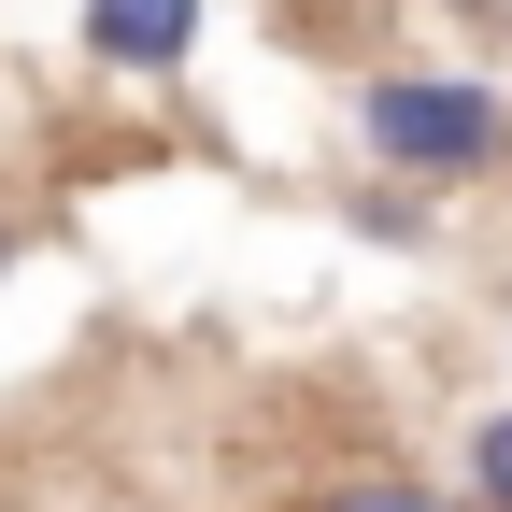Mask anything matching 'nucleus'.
Instances as JSON below:
<instances>
[{
  "mask_svg": "<svg viewBox=\"0 0 512 512\" xmlns=\"http://www.w3.org/2000/svg\"><path fill=\"white\" fill-rule=\"evenodd\" d=\"M86 57H100V72L171 86L185 57H200V0H86Z\"/></svg>",
  "mask_w": 512,
  "mask_h": 512,
  "instance_id": "obj_2",
  "label": "nucleus"
},
{
  "mask_svg": "<svg viewBox=\"0 0 512 512\" xmlns=\"http://www.w3.org/2000/svg\"><path fill=\"white\" fill-rule=\"evenodd\" d=\"M356 228H370V242H427V200H413V185H384V200H356Z\"/></svg>",
  "mask_w": 512,
  "mask_h": 512,
  "instance_id": "obj_4",
  "label": "nucleus"
},
{
  "mask_svg": "<svg viewBox=\"0 0 512 512\" xmlns=\"http://www.w3.org/2000/svg\"><path fill=\"white\" fill-rule=\"evenodd\" d=\"M470 512H512V413L470 427Z\"/></svg>",
  "mask_w": 512,
  "mask_h": 512,
  "instance_id": "obj_3",
  "label": "nucleus"
},
{
  "mask_svg": "<svg viewBox=\"0 0 512 512\" xmlns=\"http://www.w3.org/2000/svg\"><path fill=\"white\" fill-rule=\"evenodd\" d=\"M0 256H15V228H0Z\"/></svg>",
  "mask_w": 512,
  "mask_h": 512,
  "instance_id": "obj_7",
  "label": "nucleus"
},
{
  "mask_svg": "<svg viewBox=\"0 0 512 512\" xmlns=\"http://www.w3.org/2000/svg\"><path fill=\"white\" fill-rule=\"evenodd\" d=\"M441 15H470V29H512V0H441Z\"/></svg>",
  "mask_w": 512,
  "mask_h": 512,
  "instance_id": "obj_6",
  "label": "nucleus"
},
{
  "mask_svg": "<svg viewBox=\"0 0 512 512\" xmlns=\"http://www.w3.org/2000/svg\"><path fill=\"white\" fill-rule=\"evenodd\" d=\"M328 512H470V498H427V484H356V498H328Z\"/></svg>",
  "mask_w": 512,
  "mask_h": 512,
  "instance_id": "obj_5",
  "label": "nucleus"
},
{
  "mask_svg": "<svg viewBox=\"0 0 512 512\" xmlns=\"http://www.w3.org/2000/svg\"><path fill=\"white\" fill-rule=\"evenodd\" d=\"M356 143L399 185H470V171L512 157V100L484 72H370L356 86Z\"/></svg>",
  "mask_w": 512,
  "mask_h": 512,
  "instance_id": "obj_1",
  "label": "nucleus"
}]
</instances>
